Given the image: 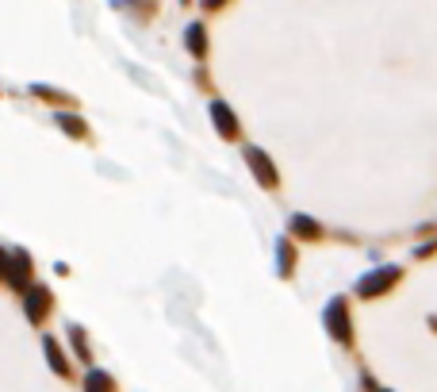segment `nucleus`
<instances>
[{"mask_svg":"<svg viewBox=\"0 0 437 392\" xmlns=\"http://www.w3.org/2000/svg\"><path fill=\"white\" fill-rule=\"evenodd\" d=\"M219 4H223V0H204V8H219Z\"/></svg>","mask_w":437,"mask_h":392,"instance_id":"nucleus-14","label":"nucleus"},{"mask_svg":"<svg viewBox=\"0 0 437 392\" xmlns=\"http://www.w3.org/2000/svg\"><path fill=\"white\" fill-rule=\"evenodd\" d=\"M276 254H280V273L288 277V273H292V266H296V254H292V246H288L284 239L276 242Z\"/></svg>","mask_w":437,"mask_h":392,"instance_id":"nucleus-9","label":"nucleus"},{"mask_svg":"<svg viewBox=\"0 0 437 392\" xmlns=\"http://www.w3.org/2000/svg\"><path fill=\"white\" fill-rule=\"evenodd\" d=\"M73 346H77V354H81V358H89V346H84V334H81V327H73Z\"/></svg>","mask_w":437,"mask_h":392,"instance_id":"nucleus-13","label":"nucleus"},{"mask_svg":"<svg viewBox=\"0 0 437 392\" xmlns=\"http://www.w3.org/2000/svg\"><path fill=\"white\" fill-rule=\"evenodd\" d=\"M326 327H330V334L338 342H349L353 334H349V312H346V300H330V308H326Z\"/></svg>","mask_w":437,"mask_h":392,"instance_id":"nucleus-2","label":"nucleus"},{"mask_svg":"<svg viewBox=\"0 0 437 392\" xmlns=\"http://www.w3.org/2000/svg\"><path fill=\"white\" fill-rule=\"evenodd\" d=\"M246 162H249V166H253L257 181H261L265 189H272V185H276V169H272V162L265 158V154L257 151V146H246Z\"/></svg>","mask_w":437,"mask_h":392,"instance_id":"nucleus-3","label":"nucleus"},{"mask_svg":"<svg viewBox=\"0 0 437 392\" xmlns=\"http://www.w3.org/2000/svg\"><path fill=\"white\" fill-rule=\"evenodd\" d=\"M89 389H112V377L107 373H89Z\"/></svg>","mask_w":437,"mask_h":392,"instance_id":"nucleus-12","label":"nucleus"},{"mask_svg":"<svg viewBox=\"0 0 437 392\" xmlns=\"http://www.w3.org/2000/svg\"><path fill=\"white\" fill-rule=\"evenodd\" d=\"M27 262H31V258H27L24 250H12V266H8V273H4L12 289H27V269H31Z\"/></svg>","mask_w":437,"mask_h":392,"instance_id":"nucleus-4","label":"nucleus"},{"mask_svg":"<svg viewBox=\"0 0 437 392\" xmlns=\"http://www.w3.org/2000/svg\"><path fill=\"white\" fill-rule=\"evenodd\" d=\"M46 308H50V292L46 289H27V316H31L35 323H42Z\"/></svg>","mask_w":437,"mask_h":392,"instance_id":"nucleus-5","label":"nucleus"},{"mask_svg":"<svg viewBox=\"0 0 437 392\" xmlns=\"http://www.w3.org/2000/svg\"><path fill=\"white\" fill-rule=\"evenodd\" d=\"M58 127H66L69 135H84V123L73 119V116H66V112H58Z\"/></svg>","mask_w":437,"mask_h":392,"instance_id":"nucleus-11","label":"nucleus"},{"mask_svg":"<svg viewBox=\"0 0 437 392\" xmlns=\"http://www.w3.org/2000/svg\"><path fill=\"white\" fill-rule=\"evenodd\" d=\"M46 354H50V369L66 377V361H62V350H58V342L54 339H46Z\"/></svg>","mask_w":437,"mask_h":392,"instance_id":"nucleus-10","label":"nucleus"},{"mask_svg":"<svg viewBox=\"0 0 437 392\" xmlns=\"http://www.w3.org/2000/svg\"><path fill=\"white\" fill-rule=\"evenodd\" d=\"M188 51L196 54V58H204V54H207V39H204V27H199V24L188 27Z\"/></svg>","mask_w":437,"mask_h":392,"instance_id":"nucleus-8","label":"nucleus"},{"mask_svg":"<svg viewBox=\"0 0 437 392\" xmlns=\"http://www.w3.org/2000/svg\"><path fill=\"white\" fill-rule=\"evenodd\" d=\"M211 119H215V127H219L226 139H234V135H238V123H234V116H231V108H226V104L215 101L211 104Z\"/></svg>","mask_w":437,"mask_h":392,"instance_id":"nucleus-6","label":"nucleus"},{"mask_svg":"<svg viewBox=\"0 0 437 392\" xmlns=\"http://www.w3.org/2000/svg\"><path fill=\"white\" fill-rule=\"evenodd\" d=\"M292 231H296L299 239H319L322 227L314 223V219H307V216H296V219H292Z\"/></svg>","mask_w":437,"mask_h":392,"instance_id":"nucleus-7","label":"nucleus"},{"mask_svg":"<svg viewBox=\"0 0 437 392\" xmlns=\"http://www.w3.org/2000/svg\"><path fill=\"white\" fill-rule=\"evenodd\" d=\"M399 277H403V269H399V266H380L376 273L361 277V284H357V292H361L364 300H368V296H380V292H388L391 284L399 281Z\"/></svg>","mask_w":437,"mask_h":392,"instance_id":"nucleus-1","label":"nucleus"}]
</instances>
